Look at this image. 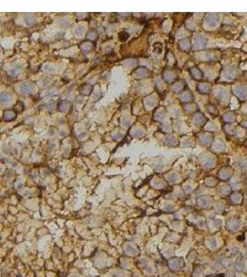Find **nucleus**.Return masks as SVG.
<instances>
[{"label": "nucleus", "instance_id": "nucleus-6", "mask_svg": "<svg viewBox=\"0 0 247 277\" xmlns=\"http://www.w3.org/2000/svg\"><path fill=\"white\" fill-rule=\"evenodd\" d=\"M226 149V146H225V143L222 139H216L214 142L212 143L211 145V150L212 151H214V153H223L224 151Z\"/></svg>", "mask_w": 247, "mask_h": 277}, {"label": "nucleus", "instance_id": "nucleus-14", "mask_svg": "<svg viewBox=\"0 0 247 277\" xmlns=\"http://www.w3.org/2000/svg\"><path fill=\"white\" fill-rule=\"evenodd\" d=\"M134 76L137 79H145L149 76V71L145 67H139V69L135 70Z\"/></svg>", "mask_w": 247, "mask_h": 277}, {"label": "nucleus", "instance_id": "nucleus-9", "mask_svg": "<svg viewBox=\"0 0 247 277\" xmlns=\"http://www.w3.org/2000/svg\"><path fill=\"white\" fill-rule=\"evenodd\" d=\"M179 47H180L181 50L184 51V52H189L190 49H191V42H190L187 38H183V39H181L179 41Z\"/></svg>", "mask_w": 247, "mask_h": 277}, {"label": "nucleus", "instance_id": "nucleus-46", "mask_svg": "<svg viewBox=\"0 0 247 277\" xmlns=\"http://www.w3.org/2000/svg\"><path fill=\"white\" fill-rule=\"evenodd\" d=\"M153 185H154V187H155L157 188H161L164 187V183H163V181H161V180L155 181L153 183Z\"/></svg>", "mask_w": 247, "mask_h": 277}, {"label": "nucleus", "instance_id": "nucleus-29", "mask_svg": "<svg viewBox=\"0 0 247 277\" xmlns=\"http://www.w3.org/2000/svg\"><path fill=\"white\" fill-rule=\"evenodd\" d=\"M24 21L28 26H32L36 22V20H35V18L33 17V15L27 14V15H25V17H24Z\"/></svg>", "mask_w": 247, "mask_h": 277}, {"label": "nucleus", "instance_id": "nucleus-45", "mask_svg": "<svg viewBox=\"0 0 247 277\" xmlns=\"http://www.w3.org/2000/svg\"><path fill=\"white\" fill-rule=\"evenodd\" d=\"M82 51H84V52H88L90 51V49H91V44L89 43H83L82 44Z\"/></svg>", "mask_w": 247, "mask_h": 277}, {"label": "nucleus", "instance_id": "nucleus-5", "mask_svg": "<svg viewBox=\"0 0 247 277\" xmlns=\"http://www.w3.org/2000/svg\"><path fill=\"white\" fill-rule=\"evenodd\" d=\"M214 138H213L212 133H208V132H205L199 136V141L200 143L204 146H211L212 143L214 142Z\"/></svg>", "mask_w": 247, "mask_h": 277}, {"label": "nucleus", "instance_id": "nucleus-3", "mask_svg": "<svg viewBox=\"0 0 247 277\" xmlns=\"http://www.w3.org/2000/svg\"><path fill=\"white\" fill-rule=\"evenodd\" d=\"M232 93L238 99L244 101L247 98V88L242 84H235L232 86Z\"/></svg>", "mask_w": 247, "mask_h": 277}, {"label": "nucleus", "instance_id": "nucleus-22", "mask_svg": "<svg viewBox=\"0 0 247 277\" xmlns=\"http://www.w3.org/2000/svg\"><path fill=\"white\" fill-rule=\"evenodd\" d=\"M92 86L89 84H84L81 87L80 89V93L82 94V95H89V94L92 93Z\"/></svg>", "mask_w": 247, "mask_h": 277}, {"label": "nucleus", "instance_id": "nucleus-37", "mask_svg": "<svg viewBox=\"0 0 247 277\" xmlns=\"http://www.w3.org/2000/svg\"><path fill=\"white\" fill-rule=\"evenodd\" d=\"M131 134L132 137H141L144 134V131L141 128H135V130H132L131 131Z\"/></svg>", "mask_w": 247, "mask_h": 277}, {"label": "nucleus", "instance_id": "nucleus-44", "mask_svg": "<svg viewBox=\"0 0 247 277\" xmlns=\"http://www.w3.org/2000/svg\"><path fill=\"white\" fill-rule=\"evenodd\" d=\"M23 109H24L23 104H22L21 102H18V103L16 104V105H15V110H16L17 112H21Z\"/></svg>", "mask_w": 247, "mask_h": 277}, {"label": "nucleus", "instance_id": "nucleus-32", "mask_svg": "<svg viewBox=\"0 0 247 277\" xmlns=\"http://www.w3.org/2000/svg\"><path fill=\"white\" fill-rule=\"evenodd\" d=\"M224 131L230 136H233L236 134V132H237L236 128H233L232 126H230V125H228V124L225 125V127H224Z\"/></svg>", "mask_w": 247, "mask_h": 277}, {"label": "nucleus", "instance_id": "nucleus-49", "mask_svg": "<svg viewBox=\"0 0 247 277\" xmlns=\"http://www.w3.org/2000/svg\"><path fill=\"white\" fill-rule=\"evenodd\" d=\"M112 137H113V139H115V140H120V139H121L123 138V134L118 133V132H117V133H113Z\"/></svg>", "mask_w": 247, "mask_h": 277}, {"label": "nucleus", "instance_id": "nucleus-12", "mask_svg": "<svg viewBox=\"0 0 247 277\" xmlns=\"http://www.w3.org/2000/svg\"><path fill=\"white\" fill-rule=\"evenodd\" d=\"M180 100L182 102V103L189 104L193 100V94H192L191 92H189V91H184V92H182L181 93Z\"/></svg>", "mask_w": 247, "mask_h": 277}, {"label": "nucleus", "instance_id": "nucleus-54", "mask_svg": "<svg viewBox=\"0 0 247 277\" xmlns=\"http://www.w3.org/2000/svg\"><path fill=\"white\" fill-rule=\"evenodd\" d=\"M240 125H241L242 128H246V130H247V120L242 121V122H241Z\"/></svg>", "mask_w": 247, "mask_h": 277}, {"label": "nucleus", "instance_id": "nucleus-48", "mask_svg": "<svg viewBox=\"0 0 247 277\" xmlns=\"http://www.w3.org/2000/svg\"><path fill=\"white\" fill-rule=\"evenodd\" d=\"M195 108H196V106L195 104H188V105L185 106V110L187 112H193V111H195Z\"/></svg>", "mask_w": 247, "mask_h": 277}, {"label": "nucleus", "instance_id": "nucleus-17", "mask_svg": "<svg viewBox=\"0 0 247 277\" xmlns=\"http://www.w3.org/2000/svg\"><path fill=\"white\" fill-rule=\"evenodd\" d=\"M33 90H35V87L31 83H23V84H21L20 86V91L23 94L32 93L33 92Z\"/></svg>", "mask_w": 247, "mask_h": 277}, {"label": "nucleus", "instance_id": "nucleus-15", "mask_svg": "<svg viewBox=\"0 0 247 277\" xmlns=\"http://www.w3.org/2000/svg\"><path fill=\"white\" fill-rule=\"evenodd\" d=\"M230 202L233 204H240L242 203V200H244V197H242V193L240 192H233L230 195Z\"/></svg>", "mask_w": 247, "mask_h": 277}, {"label": "nucleus", "instance_id": "nucleus-51", "mask_svg": "<svg viewBox=\"0 0 247 277\" xmlns=\"http://www.w3.org/2000/svg\"><path fill=\"white\" fill-rule=\"evenodd\" d=\"M164 210L167 212H172L174 210V207L172 205H170V204H169V205H166L164 207Z\"/></svg>", "mask_w": 247, "mask_h": 277}, {"label": "nucleus", "instance_id": "nucleus-7", "mask_svg": "<svg viewBox=\"0 0 247 277\" xmlns=\"http://www.w3.org/2000/svg\"><path fill=\"white\" fill-rule=\"evenodd\" d=\"M193 123H195L196 126H203V125L206 123V117L205 116L204 114L201 112H196L193 114Z\"/></svg>", "mask_w": 247, "mask_h": 277}, {"label": "nucleus", "instance_id": "nucleus-11", "mask_svg": "<svg viewBox=\"0 0 247 277\" xmlns=\"http://www.w3.org/2000/svg\"><path fill=\"white\" fill-rule=\"evenodd\" d=\"M231 175H232V171L229 168H222L221 170H219L218 172V177L221 180H229L231 177Z\"/></svg>", "mask_w": 247, "mask_h": 277}, {"label": "nucleus", "instance_id": "nucleus-58", "mask_svg": "<svg viewBox=\"0 0 247 277\" xmlns=\"http://www.w3.org/2000/svg\"><path fill=\"white\" fill-rule=\"evenodd\" d=\"M71 277H78V276H76V275H71Z\"/></svg>", "mask_w": 247, "mask_h": 277}, {"label": "nucleus", "instance_id": "nucleus-55", "mask_svg": "<svg viewBox=\"0 0 247 277\" xmlns=\"http://www.w3.org/2000/svg\"><path fill=\"white\" fill-rule=\"evenodd\" d=\"M231 251H232L233 254H237V253L239 252V250H238V249L236 248V247H234V248L232 249V250H231Z\"/></svg>", "mask_w": 247, "mask_h": 277}, {"label": "nucleus", "instance_id": "nucleus-8", "mask_svg": "<svg viewBox=\"0 0 247 277\" xmlns=\"http://www.w3.org/2000/svg\"><path fill=\"white\" fill-rule=\"evenodd\" d=\"M239 225H240V220L238 218H230L228 220L227 222V229L230 231V232H234L239 228Z\"/></svg>", "mask_w": 247, "mask_h": 277}, {"label": "nucleus", "instance_id": "nucleus-57", "mask_svg": "<svg viewBox=\"0 0 247 277\" xmlns=\"http://www.w3.org/2000/svg\"><path fill=\"white\" fill-rule=\"evenodd\" d=\"M245 258L247 259V251H246V253H245Z\"/></svg>", "mask_w": 247, "mask_h": 277}, {"label": "nucleus", "instance_id": "nucleus-27", "mask_svg": "<svg viewBox=\"0 0 247 277\" xmlns=\"http://www.w3.org/2000/svg\"><path fill=\"white\" fill-rule=\"evenodd\" d=\"M144 104L148 108H153L155 105V99L153 96H148L144 99Z\"/></svg>", "mask_w": 247, "mask_h": 277}, {"label": "nucleus", "instance_id": "nucleus-33", "mask_svg": "<svg viewBox=\"0 0 247 277\" xmlns=\"http://www.w3.org/2000/svg\"><path fill=\"white\" fill-rule=\"evenodd\" d=\"M166 177H167V180H168L169 183H171V184L176 183V182L178 181V179H179V176L176 173H170Z\"/></svg>", "mask_w": 247, "mask_h": 277}, {"label": "nucleus", "instance_id": "nucleus-16", "mask_svg": "<svg viewBox=\"0 0 247 277\" xmlns=\"http://www.w3.org/2000/svg\"><path fill=\"white\" fill-rule=\"evenodd\" d=\"M190 73H191L192 77L196 79V81H200L203 79V72L201 71L197 67H193L190 69Z\"/></svg>", "mask_w": 247, "mask_h": 277}, {"label": "nucleus", "instance_id": "nucleus-35", "mask_svg": "<svg viewBox=\"0 0 247 277\" xmlns=\"http://www.w3.org/2000/svg\"><path fill=\"white\" fill-rule=\"evenodd\" d=\"M219 191L222 193V194L224 195H230L231 193H230V188L229 186H227V185H221L220 186V188H219Z\"/></svg>", "mask_w": 247, "mask_h": 277}, {"label": "nucleus", "instance_id": "nucleus-13", "mask_svg": "<svg viewBox=\"0 0 247 277\" xmlns=\"http://www.w3.org/2000/svg\"><path fill=\"white\" fill-rule=\"evenodd\" d=\"M197 90L200 93L206 94L208 93L211 90V84L207 82H200L198 85H197Z\"/></svg>", "mask_w": 247, "mask_h": 277}, {"label": "nucleus", "instance_id": "nucleus-41", "mask_svg": "<svg viewBox=\"0 0 247 277\" xmlns=\"http://www.w3.org/2000/svg\"><path fill=\"white\" fill-rule=\"evenodd\" d=\"M234 267H235V270H236V271H238V272H242V270H244V262H242V260H237V261H236V262H235Z\"/></svg>", "mask_w": 247, "mask_h": 277}, {"label": "nucleus", "instance_id": "nucleus-2", "mask_svg": "<svg viewBox=\"0 0 247 277\" xmlns=\"http://www.w3.org/2000/svg\"><path fill=\"white\" fill-rule=\"evenodd\" d=\"M207 39L202 34H197L193 37L192 46L195 50H203L206 47Z\"/></svg>", "mask_w": 247, "mask_h": 277}, {"label": "nucleus", "instance_id": "nucleus-38", "mask_svg": "<svg viewBox=\"0 0 247 277\" xmlns=\"http://www.w3.org/2000/svg\"><path fill=\"white\" fill-rule=\"evenodd\" d=\"M84 32H85L84 27H83V26H81V25L78 26V27H76V28H75V31H74L75 35H76V36H78V37L82 36V35H83V33H84Z\"/></svg>", "mask_w": 247, "mask_h": 277}, {"label": "nucleus", "instance_id": "nucleus-43", "mask_svg": "<svg viewBox=\"0 0 247 277\" xmlns=\"http://www.w3.org/2000/svg\"><path fill=\"white\" fill-rule=\"evenodd\" d=\"M129 36H130V35H129V33L126 32H121L119 34V38H120V40L121 42H125L129 38Z\"/></svg>", "mask_w": 247, "mask_h": 277}, {"label": "nucleus", "instance_id": "nucleus-23", "mask_svg": "<svg viewBox=\"0 0 247 277\" xmlns=\"http://www.w3.org/2000/svg\"><path fill=\"white\" fill-rule=\"evenodd\" d=\"M184 85H185L184 81H179L175 82V83H174V84L172 85V90H173L175 93H180V92H181L182 90H183Z\"/></svg>", "mask_w": 247, "mask_h": 277}, {"label": "nucleus", "instance_id": "nucleus-31", "mask_svg": "<svg viewBox=\"0 0 247 277\" xmlns=\"http://www.w3.org/2000/svg\"><path fill=\"white\" fill-rule=\"evenodd\" d=\"M124 250H125V252H126V254H128V255H130V256L135 255V254L137 253V249H136V248H134V247L131 245H126V247L124 248Z\"/></svg>", "mask_w": 247, "mask_h": 277}, {"label": "nucleus", "instance_id": "nucleus-4", "mask_svg": "<svg viewBox=\"0 0 247 277\" xmlns=\"http://www.w3.org/2000/svg\"><path fill=\"white\" fill-rule=\"evenodd\" d=\"M205 21L206 24L210 28H214L216 25H218L220 21V17L219 14L218 13H208L206 14V18H205Z\"/></svg>", "mask_w": 247, "mask_h": 277}, {"label": "nucleus", "instance_id": "nucleus-34", "mask_svg": "<svg viewBox=\"0 0 247 277\" xmlns=\"http://www.w3.org/2000/svg\"><path fill=\"white\" fill-rule=\"evenodd\" d=\"M216 183H218V180H216L215 177H209L206 178V184L207 187H215Z\"/></svg>", "mask_w": 247, "mask_h": 277}, {"label": "nucleus", "instance_id": "nucleus-24", "mask_svg": "<svg viewBox=\"0 0 247 277\" xmlns=\"http://www.w3.org/2000/svg\"><path fill=\"white\" fill-rule=\"evenodd\" d=\"M3 118L6 121H12L16 118V113L13 111H5L3 115Z\"/></svg>", "mask_w": 247, "mask_h": 277}, {"label": "nucleus", "instance_id": "nucleus-47", "mask_svg": "<svg viewBox=\"0 0 247 277\" xmlns=\"http://www.w3.org/2000/svg\"><path fill=\"white\" fill-rule=\"evenodd\" d=\"M43 69L45 72H52V71H54V67H53L51 65H49V64H46V65L44 66Z\"/></svg>", "mask_w": 247, "mask_h": 277}, {"label": "nucleus", "instance_id": "nucleus-40", "mask_svg": "<svg viewBox=\"0 0 247 277\" xmlns=\"http://www.w3.org/2000/svg\"><path fill=\"white\" fill-rule=\"evenodd\" d=\"M96 38H97V32L94 31V30H91L87 33V39H89L91 41H94Z\"/></svg>", "mask_w": 247, "mask_h": 277}, {"label": "nucleus", "instance_id": "nucleus-18", "mask_svg": "<svg viewBox=\"0 0 247 277\" xmlns=\"http://www.w3.org/2000/svg\"><path fill=\"white\" fill-rule=\"evenodd\" d=\"M223 120L227 124L234 123L236 121V115H235L234 112H227L223 115Z\"/></svg>", "mask_w": 247, "mask_h": 277}, {"label": "nucleus", "instance_id": "nucleus-21", "mask_svg": "<svg viewBox=\"0 0 247 277\" xmlns=\"http://www.w3.org/2000/svg\"><path fill=\"white\" fill-rule=\"evenodd\" d=\"M166 116V110L164 108L158 109L155 114V119L157 121H162Z\"/></svg>", "mask_w": 247, "mask_h": 277}, {"label": "nucleus", "instance_id": "nucleus-20", "mask_svg": "<svg viewBox=\"0 0 247 277\" xmlns=\"http://www.w3.org/2000/svg\"><path fill=\"white\" fill-rule=\"evenodd\" d=\"M175 78H176V76L172 71L166 70L164 72V74H163V79H164L167 82H172L174 79H175Z\"/></svg>", "mask_w": 247, "mask_h": 277}, {"label": "nucleus", "instance_id": "nucleus-30", "mask_svg": "<svg viewBox=\"0 0 247 277\" xmlns=\"http://www.w3.org/2000/svg\"><path fill=\"white\" fill-rule=\"evenodd\" d=\"M206 111L208 114H210L211 116H218V110L216 108V106L214 104H207Z\"/></svg>", "mask_w": 247, "mask_h": 277}, {"label": "nucleus", "instance_id": "nucleus-25", "mask_svg": "<svg viewBox=\"0 0 247 277\" xmlns=\"http://www.w3.org/2000/svg\"><path fill=\"white\" fill-rule=\"evenodd\" d=\"M0 100H1V104H9L10 102V100H11V94L9 93H6V92L2 93L1 95H0Z\"/></svg>", "mask_w": 247, "mask_h": 277}, {"label": "nucleus", "instance_id": "nucleus-19", "mask_svg": "<svg viewBox=\"0 0 247 277\" xmlns=\"http://www.w3.org/2000/svg\"><path fill=\"white\" fill-rule=\"evenodd\" d=\"M169 268L173 271H177L178 269H180L181 266V260L180 259H172L169 260Z\"/></svg>", "mask_w": 247, "mask_h": 277}, {"label": "nucleus", "instance_id": "nucleus-56", "mask_svg": "<svg viewBox=\"0 0 247 277\" xmlns=\"http://www.w3.org/2000/svg\"><path fill=\"white\" fill-rule=\"evenodd\" d=\"M245 113H246V115H247V105H246V107H245Z\"/></svg>", "mask_w": 247, "mask_h": 277}, {"label": "nucleus", "instance_id": "nucleus-52", "mask_svg": "<svg viewBox=\"0 0 247 277\" xmlns=\"http://www.w3.org/2000/svg\"><path fill=\"white\" fill-rule=\"evenodd\" d=\"M184 190L186 192H190L192 190V187H191V186H189V185H184Z\"/></svg>", "mask_w": 247, "mask_h": 277}, {"label": "nucleus", "instance_id": "nucleus-50", "mask_svg": "<svg viewBox=\"0 0 247 277\" xmlns=\"http://www.w3.org/2000/svg\"><path fill=\"white\" fill-rule=\"evenodd\" d=\"M129 125H130V122H129L128 119H126V118H122V119H121V126L128 127Z\"/></svg>", "mask_w": 247, "mask_h": 277}, {"label": "nucleus", "instance_id": "nucleus-1", "mask_svg": "<svg viewBox=\"0 0 247 277\" xmlns=\"http://www.w3.org/2000/svg\"><path fill=\"white\" fill-rule=\"evenodd\" d=\"M239 74V70L236 67L233 66H227L223 69L222 70V78L226 81H233L237 77Z\"/></svg>", "mask_w": 247, "mask_h": 277}, {"label": "nucleus", "instance_id": "nucleus-28", "mask_svg": "<svg viewBox=\"0 0 247 277\" xmlns=\"http://www.w3.org/2000/svg\"><path fill=\"white\" fill-rule=\"evenodd\" d=\"M70 108V103L68 101H63L58 105V110L60 112H67Z\"/></svg>", "mask_w": 247, "mask_h": 277}, {"label": "nucleus", "instance_id": "nucleus-39", "mask_svg": "<svg viewBox=\"0 0 247 277\" xmlns=\"http://www.w3.org/2000/svg\"><path fill=\"white\" fill-rule=\"evenodd\" d=\"M228 95V92L226 89L224 88H219L218 91V93H216V96H218L219 99H224L226 96Z\"/></svg>", "mask_w": 247, "mask_h": 277}, {"label": "nucleus", "instance_id": "nucleus-10", "mask_svg": "<svg viewBox=\"0 0 247 277\" xmlns=\"http://www.w3.org/2000/svg\"><path fill=\"white\" fill-rule=\"evenodd\" d=\"M202 165L206 168H212V167H214L216 165V160H215V158L208 156V155H206V156L203 157V159H202Z\"/></svg>", "mask_w": 247, "mask_h": 277}, {"label": "nucleus", "instance_id": "nucleus-26", "mask_svg": "<svg viewBox=\"0 0 247 277\" xmlns=\"http://www.w3.org/2000/svg\"><path fill=\"white\" fill-rule=\"evenodd\" d=\"M165 142L169 146H175L177 143V139L173 135H167L165 138Z\"/></svg>", "mask_w": 247, "mask_h": 277}, {"label": "nucleus", "instance_id": "nucleus-42", "mask_svg": "<svg viewBox=\"0 0 247 277\" xmlns=\"http://www.w3.org/2000/svg\"><path fill=\"white\" fill-rule=\"evenodd\" d=\"M208 204H209V202H208V200L206 198H200L198 200V205L200 207L206 208L208 206Z\"/></svg>", "mask_w": 247, "mask_h": 277}, {"label": "nucleus", "instance_id": "nucleus-36", "mask_svg": "<svg viewBox=\"0 0 247 277\" xmlns=\"http://www.w3.org/2000/svg\"><path fill=\"white\" fill-rule=\"evenodd\" d=\"M20 72H21V67L18 66V67H15L13 69H9L7 71V73H9L10 76H12V77H16V76L20 74Z\"/></svg>", "mask_w": 247, "mask_h": 277}, {"label": "nucleus", "instance_id": "nucleus-53", "mask_svg": "<svg viewBox=\"0 0 247 277\" xmlns=\"http://www.w3.org/2000/svg\"><path fill=\"white\" fill-rule=\"evenodd\" d=\"M209 244H210V246L212 247V248H215V247L216 246V242L215 239H211L209 241Z\"/></svg>", "mask_w": 247, "mask_h": 277}]
</instances>
